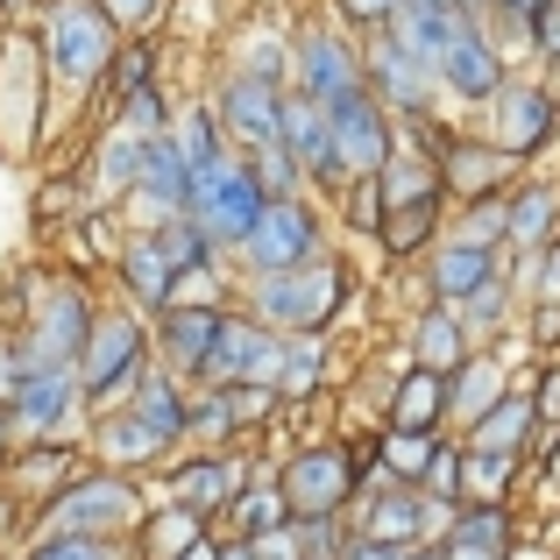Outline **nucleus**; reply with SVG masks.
Returning <instances> with one entry per match:
<instances>
[{"instance_id": "nucleus-1", "label": "nucleus", "mask_w": 560, "mask_h": 560, "mask_svg": "<svg viewBox=\"0 0 560 560\" xmlns=\"http://www.w3.org/2000/svg\"><path fill=\"white\" fill-rule=\"evenodd\" d=\"M185 206L199 213V234H213V242H242L248 228H256V213H262V185L248 178V171H234V164H199V171H185Z\"/></svg>"}, {"instance_id": "nucleus-2", "label": "nucleus", "mask_w": 560, "mask_h": 560, "mask_svg": "<svg viewBox=\"0 0 560 560\" xmlns=\"http://www.w3.org/2000/svg\"><path fill=\"white\" fill-rule=\"evenodd\" d=\"M348 291V270L341 262H299V270H270L256 291V313L277 319V327H319V319H334V305H341Z\"/></svg>"}, {"instance_id": "nucleus-3", "label": "nucleus", "mask_w": 560, "mask_h": 560, "mask_svg": "<svg viewBox=\"0 0 560 560\" xmlns=\"http://www.w3.org/2000/svg\"><path fill=\"white\" fill-rule=\"evenodd\" d=\"M114 57V28L100 8L85 0H57L50 8V65H57V85H93Z\"/></svg>"}, {"instance_id": "nucleus-4", "label": "nucleus", "mask_w": 560, "mask_h": 560, "mask_svg": "<svg viewBox=\"0 0 560 560\" xmlns=\"http://www.w3.org/2000/svg\"><path fill=\"white\" fill-rule=\"evenodd\" d=\"M242 248H248V262H256L262 277L299 270V262L319 256V220L305 213L299 199H262V213H256V228L242 234Z\"/></svg>"}, {"instance_id": "nucleus-5", "label": "nucleus", "mask_w": 560, "mask_h": 560, "mask_svg": "<svg viewBox=\"0 0 560 560\" xmlns=\"http://www.w3.org/2000/svg\"><path fill=\"white\" fill-rule=\"evenodd\" d=\"M327 142H334V164L341 171H383L390 164V121H383V107L370 93H341V100H327Z\"/></svg>"}, {"instance_id": "nucleus-6", "label": "nucleus", "mask_w": 560, "mask_h": 560, "mask_svg": "<svg viewBox=\"0 0 560 560\" xmlns=\"http://www.w3.org/2000/svg\"><path fill=\"white\" fill-rule=\"evenodd\" d=\"M136 362H142V327L128 313H107V319H93L85 327V341H79V376H85V390L107 405L114 390H121L128 376H136Z\"/></svg>"}, {"instance_id": "nucleus-7", "label": "nucleus", "mask_w": 560, "mask_h": 560, "mask_svg": "<svg viewBox=\"0 0 560 560\" xmlns=\"http://www.w3.org/2000/svg\"><path fill=\"white\" fill-rule=\"evenodd\" d=\"M277 362H284V348L270 341V327H248V319H220L213 348H206L199 370L213 383H256V390H270L277 383Z\"/></svg>"}, {"instance_id": "nucleus-8", "label": "nucleus", "mask_w": 560, "mask_h": 560, "mask_svg": "<svg viewBox=\"0 0 560 560\" xmlns=\"http://www.w3.org/2000/svg\"><path fill=\"white\" fill-rule=\"evenodd\" d=\"M348 482H355V462H348L341 447H313V454L291 462V476H284L277 497H284V511H299V518H327L348 497Z\"/></svg>"}, {"instance_id": "nucleus-9", "label": "nucleus", "mask_w": 560, "mask_h": 560, "mask_svg": "<svg viewBox=\"0 0 560 560\" xmlns=\"http://www.w3.org/2000/svg\"><path fill=\"white\" fill-rule=\"evenodd\" d=\"M497 128H490V150L497 156H533L553 128V100L533 93V85H497Z\"/></svg>"}, {"instance_id": "nucleus-10", "label": "nucleus", "mask_w": 560, "mask_h": 560, "mask_svg": "<svg viewBox=\"0 0 560 560\" xmlns=\"http://www.w3.org/2000/svg\"><path fill=\"white\" fill-rule=\"evenodd\" d=\"M85 327H93V319H85L79 291L50 284V299L36 305V362H43V370H71V362H79Z\"/></svg>"}, {"instance_id": "nucleus-11", "label": "nucleus", "mask_w": 560, "mask_h": 560, "mask_svg": "<svg viewBox=\"0 0 560 560\" xmlns=\"http://www.w3.org/2000/svg\"><path fill=\"white\" fill-rule=\"evenodd\" d=\"M277 142H284V156L305 171V178H341V164H334V142H327V107H319V100H291Z\"/></svg>"}, {"instance_id": "nucleus-12", "label": "nucleus", "mask_w": 560, "mask_h": 560, "mask_svg": "<svg viewBox=\"0 0 560 560\" xmlns=\"http://www.w3.org/2000/svg\"><path fill=\"white\" fill-rule=\"evenodd\" d=\"M65 405H71V370H43V362H28V370L8 383V411H14V425H28V433L57 425Z\"/></svg>"}, {"instance_id": "nucleus-13", "label": "nucleus", "mask_w": 560, "mask_h": 560, "mask_svg": "<svg viewBox=\"0 0 560 560\" xmlns=\"http://www.w3.org/2000/svg\"><path fill=\"white\" fill-rule=\"evenodd\" d=\"M299 71H305V100H319V107L341 100V93H355V57H348V43L327 36V28H305Z\"/></svg>"}, {"instance_id": "nucleus-14", "label": "nucleus", "mask_w": 560, "mask_h": 560, "mask_svg": "<svg viewBox=\"0 0 560 560\" xmlns=\"http://www.w3.org/2000/svg\"><path fill=\"white\" fill-rule=\"evenodd\" d=\"M50 518L65 525V533H107V525H121V518H136V497H128V482H79L71 497H57L50 504Z\"/></svg>"}, {"instance_id": "nucleus-15", "label": "nucleus", "mask_w": 560, "mask_h": 560, "mask_svg": "<svg viewBox=\"0 0 560 560\" xmlns=\"http://www.w3.org/2000/svg\"><path fill=\"white\" fill-rule=\"evenodd\" d=\"M433 71H440V79H447L462 100H490L497 85H504V65L490 57V43H482L476 28H462V36L440 50V65H433Z\"/></svg>"}, {"instance_id": "nucleus-16", "label": "nucleus", "mask_w": 560, "mask_h": 560, "mask_svg": "<svg viewBox=\"0 0 560 560\" xmlns=\"http://www.w3.org/2000/svg\"><path fill=\"white\" fill-rule=\"evenodd\" d=\"M220 114H228L234 136L256 142V150H262V142H277V128H284V100H277L262 79H234L228 93H220Z\"/></svg>"}, {"instance_id": "nucleus-17", "label": "nucleus", "mask_w": 560, "mask_h": 560, "mask_svg": "<svg viewBox=\"0 0 560 560\" xmlns=\"http://www.w3.org/2000/svg\"><path fill=\"white\" fill-rule=\"evenodd\" d=\"M390 22H397V28H390V43H405V50L419 57L425 71H433V65H440V50L462 36V14H454V8H397Z\"/></svg>"}, {"instance_id": "nucleus-18", "label": "nucleus", "mask_w": 560, "mask_h": 560, "mask_svg": "<svg viewBox=\"0 0 560 560\" xmlns=\"http://www.w3.org/2000/svg\"><path fill=\"white\" fill-rule=\"evenodd\" d=\"M136 191L150 206H164V213H185V156L171 150L164 136L142 142V164H136Z\"/></svg>"}, {"instance_id": "nucleus-19", "label": "nucleus", "mask_w": 560, "mask_h": 560, "mask_svg": "<svg viewBox=\"0 0 560 560\" xmlns=\"http://www.w3.org/2000/svg\"><path fill=\"white\" fill-rule=\"evenodd\" d=\"M447 411V376L440 370H411L397 383V405H390V433H425V425Z\"/></svg>"}, {"instance_id": "nucleus-20", "label": "nucleus", "mask_w": 560, "mask_h": 560, "mask_svg": "<svg viewBox=\"0 0 560 560\" xmlns=\"http://www.w3.org/2000/svg\"><path fill=\"white\" fill-rule=\"evenodd\" d=\"M433 518L447 525L454 511H433V504H419V497H376L370 504V539H383V547H411Z\"/></svg>"}, {"instance_id": "nucleus-21", "label": "nucleus", "mask_w": 560, "mask_h": 560, "mask_svg": "<svg viewBox=\"0 0 560 560\" xmlns=\"http://www.w3.org/2000/svg\"><path fill=\"white\" fill-rule=\"evenodd\" d=\"M370 71H376L383 100H397V107H419V100H425V65L405 50V43L383 36V43H376V57H370Z\"/></svg>"}, {"instance_id": "nucleus-22", "label": "nucleus", "mask_w": 560, "mask_h": 560, "mask_svg": "<svg viewBox=\"0 0 560 560\" xmlns=\"http://www.w3.org/2000/svg\"><path fill=\"white\" fill-rule=\"evenodd\" d=\"M497 277V262H490V248H440V262H433V291L440 299H468L476 284H490Z\"/></svg>"}, {"instance_id": "nucleus-23", "label": "nucleus", "mask_w": 560, "mask_h": 560, "mask_svg": "<svg viewBox=\"0 0 560 560\" xmlns=\"http://www.w3.org/2000/svg\"><path fill=\"white\" fill-rule=\"evenodd\" d=\"M136 419L156 433V447H164V440H178L185 425H191V419H185V405H178V390H171L164 376H142V390H136Z\"/></svg>"}, {"instance_id": "nucleus-24", "label": "nucleus", "mask_w": 560, "mask_h": 560, "mask_svg": "<svg viewBox=\"0 0 560 560\" xmlns=\"http://www.w3.org/2000/svg\"><path fill=\"white\" fill-rule=\"evenodd\" d=\"M525 425H533V405H525V397H504L497 411L476 419V454H518Z\"/></svg>"}, {"instance_id": "nucleus-25", "label": "nucleus", "mask_w": 560, "mask_h": 560, "mask_svg": "<svg viewBox=\"0 0 560 560\" xmlns=\"http://www.w3.org/2000/svg\"><path fill=\"white\" fill-rule=\"evenodd\" d=\"M121 277H128V291H136L142 305H171V277H178V270L156 256V242H136L128 262H121Z\"/></svg>"}, {"instance_id": "nucleus-26", "label": "nucleus", "mask_w": 560, "mask_h": 560, "mask_svg": "<svg viewBox=\"0 0 560 560\" xmlns=\"http://www.w3.org/2000/svg\"><path fill=\"white\" fill-rule=\"evenodd\" d=\"M164 334H171V355L199 370L206 348H213V334H220V319H213V305H191V313H171L164 319Z\"/></svg>"}, {"instance_id": "nucleus-27", "label": "nucleus", "mask_w": 560, "mask_h": 560, "mask_svg": "<svg viewBox=\"0 0 560 560\" xmlns=\"http://www.w3.org/2000/svg\"><path fill=\"white\" fill-rule=\"evenodd\" d=\"M497 171H504V156H497V150H468V142H447V185H454V191L482 199Z\"/></svg>"}, {"instance_id": "nucleus-28", "label": "nucleus", "mask_w": 560, "mask_h": 560, "mask_svg": "<svg viewBox=\"0 0 560 560\" xmlns=\"http://www.w3.org/2000/svg\"><path fill=\"white\" fill-rule=\"evenodd\" d=\"M383 248L390 256H405V248H419L425 234H433V213H440V199H411V206H383Z\"/></svg>"}, {"instance_id": "nucleus-29", "label": "nucleus", "mask_w": 560, "mask_h": 560, "mask_svg": "<svg viewBox=\"0 0 560 560\" xmlns=\"http://www.w3.org/2000/svg\"><path fill=\"white\" fill-rule=\"evenodd\" d=\"M497 390H504V376H497V362H468V370H454V390H447V405L462 411V419H482Z\"/></svg>"}, {"instance_id": "nucleus-30", "label": "nucleus", "mask_w": 560, "mask_h": 560, "mask_svg": "<svg viewBox=\"0 0 560 560\" xmlns=\"http://www.w3.org/2000/svg\"><path fill=\"white\" fill-rule=\"evenodd\" d=\"M178 497H185L191 511L228 504V497H234V462H199V468H185V476H178Z\"/></svg>"}, {"instance_id": "nucleus-31", "label": "nucleus", "mask_w": 560, "mask_h": 560, "mask_svg": "<svg viewBox=\"0 0 560 560\" xmlns=\"http://www.w3.org/2000/svg\"><path fill=\"white\" fill-rule=\"evenodd\" d=\"M419 370H462V327H454V319H419Z\"/></svg>"}, {"instance_id": "nucleus-32", "label": "nucleus", "mask_w": 560, "mask_h": 560, "mask_svg": "<svg viewBox=\"0 0 560 560\" xmlns=\"http://www.w3.org/2000/svg\"><path fill=\"white\" fill-rule=\"evenodd\" d=\"M547 228H553V191H525V199L504 213L511 242H547Z\"/></svg>"}, {"instance_id": "nucleus-33", "label": "nucleus", "mask_w": 560, "mask_h": 560, "mask_svg": "<svg viewBox=\"0 0 560 560\" xmlns=\"http://www.w3.org/2000/svg\"><path fill=\"white\" fill-rule=\"evenodd\" d=\"M156 242V256L171 262V270H191V262H206V234L199 228H164V234H150Z\"/></svg>"}, {"instance_id": "nucleus-34", "label": "nucleus", "mask_w": 560, "mask_h": 560, "mask_svg": "<svg viewBox=\"0 0 560 560\" xmlns=\"http://www.w3.org/2000/svg\"><path fill=\"white\" fill-rule=\"evenodd\" d=\"M234 518H242L248 539H256V533H270V525H284V497L277 490H248L242 504H234Z\"/></svg>"}, {"instance_id": "nucleus-35", "label": "nucleus", "mask_w": 560, "mask_h": 560, "mask_svg": "<svg viewBox=\"0 0 560 560\" xmlns=\"http://www.w3.org/2000/svg\"><path fill=\"white\" fill-rule=\"evenodd\" d=\"M454 539H468V547H490V553H504V511H497V504L468 511V518L454 525Z\"/></svg>"}, {"instance_id": "nucleus-36", "label": "nucleus", "mask_w": 560, "mask_h": 560, "mask_svg": "<svg viewBox=\"0 0 560 560\" xmlns=\"http://www.w3.org/2000/svg\"><path fill=\"white\" fill-rule=\"evenodd\" d=\"M171 150L185 156V171L213 164V156H220V142H213V121H206V114H191V121H185V142H171Z\"/></svg>"}, {"instance_id": "nucleus-37", "label": "nucleus", "mask_w": 560, "mask_h": 560, "mask_svg": "<svg viewBox=\"0 0 560 560\" xmlns=\"http://www.w3.org/2000/svg\"><path fill=\"white\" fill-rule=\"evenodd\" d=\"M100 440H107L114 454H150V447H156V433H150V425H142V419H114V425H107V433H100Z\"/></svg>"}, {"instance_id": "nucleus-38", "label": "nucleus", "mask_w": 560, "mask_h": 560, "mask_svg": "<svg viewBox=\"0 0 560 560\" xmlns=\"http://www.w3.org/2000/svg\"><path fill=\"white\" fill-rule=\"evenodd\" d=\"M28 560H114L100 539H79V533H65V539H50V547H36Z\"/></svg>"}, {"instance_id": "nucleus-39", "label": "nucleus", "mask_w": 560, "mask_h": 560, "mask_svg": "<svg viewBox=\"0 0 560 560\" xmlns=\"http://www.w3.org/2000/svg\"><path fill=\"white\" fill-rule=\"evenodd\" d=\"M425 433H390V468L397 476H425Z\"/></svg>"}, {"instance_id": "nucleus-40", "label": "nucleus", "mask_w": 560, "mask_h": 560, "mask_svg": "<svg viewBox=\"0 0 560 560\" xmlns=\"http://www.w3.org/2000/svg\"><path fill=\"white\" fill-rule=\"evenodd\" d=\"M128 128H142V136L164 128V100H156L150 85H128Z\"/></svg>"}, {"instance_id": "nucleus-41", "label": "nucleus", "mask_w": 560, "mask_h": 560, "mask_svg": "<svg viewBox=\"0 0 560 560\" xmlns=\"http://www.w3.org/2000/svg\"><path fill=\"white\" fill-rule=\"evenodd\" d=\"M262 199H270V191H284L291 185V156H284V142H262Z\"/></svg>"}, {"instance_id": "nucleus-42", "label": "nucleus", "mask_w": 560, "mask_h": 560, "mask_svg": "<svg viewBox=\"0 0 560 560\" xmlns=\"http://www.w3.org/2000/svg\"><path fill=\"white\" fill-rule=\"evenodd\" d=\"M454 462H462V454H447V447H433V454H425V482H433L440 497H447V490H462V468H454Z\"/></svg>"}, {"instance_id": "nucleus-43", "label": "nucleus", "mask_w": 560, "mask_h": 560, "mask_svg": "<svg viewBox=\"0 0 560 560\" xmlns=\"http://www.w3.org/2000/svg\"><path fill=\"white\" fill-rule=\"evenodd\" d=\"M497 234H504V206H476V220H468V248H490Z\"/></svg>"}, {"instance_id": "nucleus-44", "label": "nucleus", "mask_w": 560, "mask_h": 560, "mask_svg": "<svg viewBox=\"0 0 560 560\" xmlns=\"http://www.w3.org/2000/svg\"><path fill=\"white\" fill-rule=\"evenodd\" d=\"M100 164H107V185H121V178H136V164H142V142H114L107 156H100Z\"/></svg>"}, {"instance_id": "nucleus-45", "label": "nucleus", "mask_w": 560, "mask_h": 560, "mask_svg": "<svg viewBox=\"0 0 560 560\" xmlns=\"http://www.w3.org/2000/svg\"><path fill=\"white\" fill-rule=\"evenodd\" d=\"M533 28H539V43H547V57L560 65V0H539V8H533Z\"/></svg>"}, {"instance_id": "nucleus-46", "label": "nucleus", "mask_w": 560, "mask_h": 560, "mask_svg": "<svg viewBox=\"0 0 560 560\" xmlns=\"http://www.w3.org/2000/svg\"><path fill=\"white\" fill-rule=\"evenodd\" d=\"M476 482L482 490H504L511 482V454H476Z\"/></svg>"}, {"instance_id": "nucleus-47", "label": "nucleus", "mask_w": 560, "mask_h": 560, "mask_svg": "<svg viewBox=\"0 0 560 560\" xmlns=\"http://www.w3.org/2000/svg\"><path fill=\"white\" fill-rule=\"evenodd\" d=\"M348 14H355V22H390L397 8H405V0H341Z\"/></svg>"}, {"instance_id": "nucleus-48", "label": "nucleus", "mask_w": 560, "mask_h": 560, "mask_svg": "<svg viewBox=\"0 0 560 560\" xmlns=\"http://www.w3.org/2000/svg\"><path fill=\"white\" fill-rule=\"evenodd\" d=\"M191 539V525H164V533H150V553H178Z\"/></svg>"}, {"instance_id": "nucleus-49", "label": "nucleus", "mask_w": 560, "mask_h": 560, "mask_svg": "<svg viewBox=\"0 0 560 560\" xmlns=\"http://www.w3.org/2000/svg\"><path fill=\"white\" fill-rule=\"evenodd\" d=\"M107 14H121V22H150L156 0H107Z\"/></svg>"}, {"instance_id": "nucleus-50", "label": "nucleus", "mask_w": 560, "mask_h": 560, "mask_svg": "<svg viewBox=\"0 0 560 560\" xmlns=\"http://www.w3.org/2000/svg\"><path fill=\"white\" fill-rule=\"evenodd\" d=\"M341 560H397V547H383V539H370V547H355V553H341Z\"/></svg>"}, {"instance_id": "nucleus-51", "label": "nucleus", "mask_w": 560, "mask_h": 560, "mask_svg": "<svg viewBox=\"0 0 560 560\" xmlns=\"http://www.w3.org/2000/svg\"><path fill=\"white\" fill-rule=\"evenodd\" d=\"M447 560H497V553H490V547H468V539H454Z\"/></svg>"}, {"instance_id": "nucleus-52", "label": "nucleus", "mask_w": 560, "mask_h": 560, "mask_svg": "<svg viewBox=\"0 0 560 560\" xmlns=\"http://www.w3.org/2000/svg\"><path fill=\"white\" fill-rule=\"evenodd\" d=\"M213 560H256V547H248V539H242V547H220Z\"/></svg>"}, {"instance_id": "nucleus-53", "label": "nucleus", "mask_w": 560, "mask_h": 560, "mask_svg": "<svg viewBox=\"0 0 560 560\" xmlns=\"http://www.w3.org/2000/svg\"><path fill=\"white\" fill-rule=\"evenodd\" d=\"M547 299H560V256L547 262Z\"/></svg>"}, {"instance_id": "nucleus-54", "label": "nucleus", "mask_w": 560, "mask_h": 560, "mask_svg": "<svg viewBox=\"0 0 560 560\" xmlns=\"http://www.w3.org/2000/svg\"><path fill=\"white\" fill-rule=\"evenodd\" d=\"M178 560H213V547H185V553H178Z\"/></svg>"}, {"instance_id": "nucleus-55", "label": "nucleus", "mask_w": 560, "mask_h": 560, "mask_svg": "<svg viewBox=\"0 0 560 560\" xmlns=\"http://www.w3.org/2000/svg\"><path fill=\"white\" fill-rule=\"evenodd\" d=\"M0 8H8V14H28V8H36V0H0Z\"/></svg>"}, {"instance_id": "nucleus-56", "label": "nucleus", "mask_w": 560, "mask_h": 560, "mask_svg": "<svg viewBox=\"0 0 560 560\" xmlns=\"http://www.w3.org/2000/svg\"><path fill=\"white\" fill-rule=\"evenodd\" d=\"M504 8H518V14H533V8H539V0H504Z\"/></svg>"}, {"instance_id": "nucleus-57", "label": "nucleus", "mask_w": 560, "mask_h": 560, "mask_svg": "<svg viewBox=\"0 0 560 560\" xmlns=\"http://www.w3.org/2000/svg\"><path fill=\"white\" fill-rule=\"evenodd\" d=\"M411 560H440V553H411Z\"/></svg>"}]
</instances>
